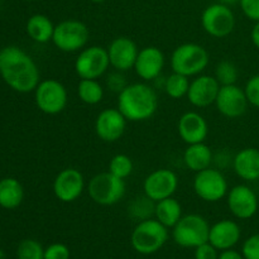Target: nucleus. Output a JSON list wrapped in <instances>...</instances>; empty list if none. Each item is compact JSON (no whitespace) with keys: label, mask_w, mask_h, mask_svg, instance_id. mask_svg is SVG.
<instances>
[{"label":"nucleus","mask_w":259,"mask_h":259,"mask_svg":"<svg viewBox=\"0 0 259 259\" xmlns=\"http://www.w3.org/2000/svg\"><path fill=\"white\" fill-rule=\"evenodd\" d=\"M219 90L220 83L215 76L201 73L191 80L186 98L195 108H207L215 104Z\"/></svg>","instance_id":"6ab92c4d"},{"label":"nucleus","mask_w":259,"mask_h":259,"mask_svg":"<svg viewBox=\"0 0 259 259\" xmlns=\"http://www.w3.org/2000/svg\"><path fill=\"white\" fill-rule=\"evenodd\" d=\"M0 76L10 89L20 94L32 93L40 82L37 63L17 46L0 50Z\"/></svg>","instance_id":"f257e3e1"},{"label":"nucleus","mask_w":259,"mask_h":259,"mask_svg":"<svg viewBox=\"0 0 259 259\" xmlns=\"http://www.w3.org/2000/svg\"><path fill=\"white\" fill-rule=\"evenodd\" d=\"M91 3H96V4H100V3H104L106 2V0H90Z\"/></svg>","instance_id":"79ce46f5"},{"label":"nucleus","mask_w":259,"mask_h":259,"mask_svg":"<svg viewBox=\"0 0 259 259\" xmlns=\"http://www.w3.org/2000/svg\"><path fill=\"white\" fill-rule=\"evenodd\" d=\"M242 254L244 259H259V233L250 235L243 243Z\"/></svg>","instance_id":"f704fd0d"},{"label":"nucleus","mask_w":259,"mask_h":259,"mask_svg":"<svg viewBox=\"0 0 259 259\" xmlns=\"http://www.w3.org/2000/svg\"><path fill=\"white\" fill-rule=\"evenodd\" d=\"M209 61L210 55L204 46L194 42L182 43L175 48L171 55L172 72L195 77L206 70Z\"/></svg>","instance_id":"7ed1b4c3"},{"label":"nucleus","mask_w":259,"mask_h":259,"mask_svg":"<svg viewBox=\"0 0 259 259\" xmlns=\"http://www.w3.org/2000/svg\"><path fill=\"white\" fill-rule=\"evenodd\" d=\"M126 86H128L126 78L124 76V72H120V71L115 70L114 72L109 73L106 77V88L113 93H121Z\"/></svg>","instance_id":"72a5a7b5"},{"label":"nucleus","mask_w":259,"mask_h":259,"mask_svg":"<svg viewBox=\"0 0 259 259\" xmlns=\"http://www.w3.org/2000/svg\"><path fill=\"white\" fill-rule=\"evenodd\" d=\"M164 63H166V57L161 48L156 46H147L139 50L133 70L141 80L149 82L159 77Z\"/></svg>","instance_id":"a211bd4d"},{"label":"nucleus","mask_w":259,"mask_h":259,"mask_svg":"<svg viewBox=\"0 0 259 259\" xmlns=\"http://www.w3.org/2000/svg\"><path fill=\"white\" fill-rule=\"evenodd\" d=\"M242 229L234 220L223 219L210 227L209 243L218 250L232 249L239 243Z\"/></svg>","instance_id":"412c9836"},{"label":"nucleus","mask_w":259,"mask_h":259,"mask_svg":"<svg viewBox=\"0 0 259 259\" xmlns=\"http://www.w3.org/2000/svg\"><path fill=\"white\" fill-rule=\"evenodd\" d=\"M182 217H184V212H182L181 202L175 199L174 196L156 202L154 218L168 229L169 228L172 229Z\"/></svg>","instance_id":"a878e982"},{"label":"nucleus","mask_w":259,"mask_h":259,"mask_svg":"<svg viewBox=\"0 0 259 259\" xmlns=\"http://www.w3.org/2000/svg\"><path fill=\"white\" fill-rule=\"evenodd\" d=\"M27 34L34 42L45 45V43L52 42L53 32H55V24L52 20L45 14H34L28 19L27 22Z\"/></svg>","instance_id":"393cba45"},{"label":"nucleus","mask_w":259,"mask_h":259,"mask_svg":"<svg viewBox=\"0 0 259 259\" xmlns=\"http://www.w3.org/2000/svg\"><path fill=\"white\" fill-rule=\"evenodd\" d=\"M194 192L200 200L205 202H219L227 197L229 191V184L222 169L217 167H209L196 172L192 181Z\"/></svg>","instance_id":"6e6552de"},{"label":"nucleus","mask_w":259,"mask_h":259,"mask_svg":"<svg viewBox=\"0 0 259 259\" xmlns=\"http://www.w3.org/2000/svg\"><path fill=\"white\" fill-rule=\"evenodd\" d=\"M110 67L108 51L101 46H89L76 57L73 68L80 78H94L98 80L105 75Z\"/></svg>","instance_id":"9d476101"},{"label":"nucleus","mask_w":259,"mask_h":259,"mask_svg":"<svg viewBox=\"0 0 259 259\" xmlns=\"http://www.w3.org/2000/svg\"><path fill=\"white\" fill-rule=\"evenodd\" d=\"M24 200V189L17 179L5 177L0 180V206L13 210L20 206Z\"/></svg>","instance_id":"b1692460"},{"label":"nucleus","mask_w":259,"mask_h":259,"mask_svg":"<svg viewBox=\"0 0 259 259\" xmlns=\"http://www.w3.org/2000/svg\"><path fill=\"white\" fill-rule=\"evenodd\" d=\"M217 3H222V4H225V5H234L237 4V3H239V0H217Z\"/></svg>","instance_id":"a19ab883"},{"label":"nucleus","mask_w":259,"mask_h":259,"mask_svg":"<svg viewBox=\"0 0 259 259\" xmlns=\"http://www.w3.org/2000/svg\"><path fill=\"white\" fill-rule=\"evenodd\" d=\"M201 27L210 37L225 38L235 28V15L229 5L214 3L201 14Z\"/></svg>","instance_id":"9b49d317"},{"label":"nucleus","mask_w":259,"mask_h":259,"mask_svg":"<svg viewBox=\"0 0 259 259\" xmlns=\"http://www.w3.org/2000/svg\"><path fill=\"white\" fill-rule=\"evenodd\" d=\"M244 93L247 95L249 105L259 109V73L252 76L244 86Z\"/></svg>","instance_id":"473e14b6"},{"label":"nucleus","mask_w":259,"mask_h":259,"mask_svg":"<svg viewBox=\"0 0 259 259\" xmlns=\"http://www.w3.org/2000/svg\"><path fill=\"white\" fill-rule=\"evenodd\" d=\"M248 105L249 103H248L244 89L238 86L237 83L220 86L217 100H215V106L223 116L228 119L240 118L247 113Z\"/></svg>","instance_id":"2eb2a0df"},{"label":"nucleus","mask_w":259,"mask_h":259,"mask_svg":"<svg viewBox=\"0 0 259 259\" xmlns=\"http://www.w3.org/2000/svg\"><path fill=\"white\" fill-rule=\"evenodd\" d=\"M85 187L86 182L82 172L73 167H67L56 175L52 189L58 201L70 204L80 199Z\"/></svg>","instance_id":"f8f14e48"},{"label":"nucleus","mask_w":259,"mask_h":259,"mask_svg":"<svg viewBox=\"0 0 259 259\" xmlns=\"http://www.w3.org/2000/svg\"><path fill=\"white\" fill-rule=\"evenodd\" d=\"M103 85L94 78H81L77 83V96L86 105H98L104 99Z\"/></svg>","instance_id":"bb28decb"},{"label":"nucleus","mask_w":259,"mask_h":259,"mask_svg":"<svg viewBox=\"0 0 259 259\" xmlns=\"http://www.w3.org/2000/svg\"><path fill=\"white\" fill-rule=\"evenodd\" d=\"M233 169L239 179L247 182L259 180V149L254 147L240 149L233 158Z\"/></svg>","instance_id":"4be33fe9"},{"label":"nucleus","mask_w":259,"mask_h":259,"mask_svg":"<svg viewBox=\"0 0 259 259\" xmlns=\"http://www.w3.org/2000/svg\"><path fill=\"white\" fill-rule=\"evenodd\" d=\"M89 39L90 30L81 20L66 19L55 25L52 43L62 52H78L88 46Z\"/></svg>","instance_id":"0eeeda50"},{"label":"nucleus","mask_w":259,"mask_h":259,"mask_svg":"<svg viewBox=\"0 0 259 259\" xmlns=\"http://www.w3.org/2000/svg\"><path fill=\"white\" fill-rule=\"evenodd\" d=\"M218 259H244V257H243L242 253H239L238 250L232 248V249L222 250V253H220Z\"/></svg>","instance_id":"58836bf2"},{"label":"nucleus","mask_w":259,"mask_h":259,"mask_svg":"<svg viewBox=\"0 0 259 259\" xmlns=\"http://www.w3.org/2000/svg\"><path fill=\"white\" fill-rule=\"evenodd\" d=\"M18 259H45V248L34 239L20 242L17 249Z\"/></svg>","instance_id":"2f4dec72"},{"label":"nucleus","mask_w":259,"mask_h":259,"mask_svg":"<svg viewBox=\"0 0 259 259\" xmlns=\"http://www.w3.org/2000/svg\"><path fill=\"white\" fill-rule=\"evenodd\" d=\"M159 100L156 90L147 82L128 83L118 94V106L120 113L132 123L149 120L158 109Z\"/></svg>","instance_id":"f03ea898"},{"label":"nucleus","mask_w":259,"mask_h":259,"mask_svg":"<svg viewBox=\"0 0 259 259\" xmlns=\"http://www.w3.org/2000/svg\"><path fill=\"white\" fill-rule=\"evenodd\" d=\"M154 206H156V202L143 194L142 196L134 197L129 202L128 214L132 219L139 223L142 220L151 219L154 217Z\"/></svg>","instance_id":"c85d7f7f"},{"label":"nucleus","mask_w":259,"mask_h":259,"mask_svg":"<svg viewBox=\"0 0 259 259\" xmlns=\"http://www.w3.org/2000/svg\"><path fill=\"white\" fill-rule=\"evenodd\" d=\"M180 180L175 171L169 168H158L148 175L143 181V194L153 200L172 197L179 189Z\"/></svg>","instance_id":"ddd939ff"},{"label":"nucleus","mask_w":259,"mask_h":259,"mask_svg":"<svg viewBox=\"0 0 259 259\" xmlns=\"http://www.w3.org/2000/svg\"><path fill=\"white\" fill-rule=\"evenodd\" d=\"M215 78L220 86L227 85H234L237 83L238 78H239V70H238L237 65L232 61L223 60L215 66Z\"/></svg>","instance_id":"c756f323"},{"label":"nucleus","mask_w":259,"mask_h":259,"mask_svg":"<svg viewBox=\"0 0 259 259\" xmlns=\"http://www.w3.org/2000/svg\"><path fill=\"white\" fill-rule=\"evenodd\" d=\"M34 101L37 108L47 115L62 113L68 103L66 86L56 78H47L38 83L34 90Z\"/></svg>","instance_id":"1a4fd4ad"},{"label":"nucleus","mask_w":259,"mask_h":259,"mask_svg":"<svg viewBox=\"0 0 259 259\" xmlns=\"http://www.w3.org/2000/svg\"><path fill=\"white\" fill-rule=\"evenodd\" d=\"M70 249L62 243H53L45 249V259H70Z\"/></svg>","instance_id":"c9c22d12"},{"label":"nucleus","mask_w":259,"mask_h":259,"mask_svg":"<svg viewBox=\"0 0 259 259\" xmlns=\"http://www.w3.org/2000/svg\"><path fill=\"white\" fill-rule=\"evenodd\" d=\"M227 205L233 217L240 220L252 219L258 211V196L247 185H235L229 189L227 195Z\"/></svg>","instance_id":"4468645a"},{"label":"nucleus","mask_w":259,"mask_h":259,"mask_svg":"<svg viewBox=\"0 0 259 259\" xmlns=\"http://www.w3.org/2000/svg\"><path fill=\"white\" fill-rule=\"evenodd\" d=\"M219 253L218 249L209 242L195 248V259H218Z\"/></svg>","instance_id":"4c0bfd02"},{"label":"nucleus","mask_w":259,"mask_h":259,"mask_svg":"<svg viewBox=\"0 0 259 259\" xmlns=\"http://www.w3.org/2000/svg\"><path fill=\"white\" fill-rule=\"evenodd\" d=\"M177 132L182 142L186 144L201 143L207 138L209 124L197 111H187L180 116L177 121Z\"/></svg>","instance_id":"aec40b11"},{"label":"nucleus","mask_w":259,"mask_h":259,"mask_svg":"<svg viewBox=\"0 0 259 259\" xmlns=\"http://www.w3.org/2000/svg\"><path fill=\"white\" fill-rule=\"evenodd\" d=\"M250 40H252L253 46L259 51V22H255L253 25L252 32H250Z\"/></svg>","instance_id":"ea45409f"},{"label":"nucleus","mask_w":259,"mask_h":259,"mask_svg":"<svg viewBox=\"0 0 259 259\" xmlns=\"http://www.w3.org/2000/svg\"><path fill=\"white\" fill-rule=\"evenodd\" d=\"M190 77L181 75V73L172 72L171 75L164 78L163 90L167 96L174 100H180L182 98H186L190 88Z\"/></svg>","instance_id":"cd10ccee"},{"label":"nucleus","mask_w":259,"mask_h":259,"mask_svg":"<svg viewBox=\"0 0 259 259\" xmlns=\"http://www.w3.org/2000/svg\"><path fill=\"white\" fill-rule=\"evenodd\" d=\"M106 51H108L110 66L114 70L126 72L134 68L139 48L132 38L125 35L114 38L106 47Z\"/></svg>","instance_id":"f3484780"},{"label":"nucleus","mask_w":259,"mask_h":259,"mask_svg":"<svg viewBox=\"0 0 259 259\" xmlns=\"http://www.w3.org/2000/svg\"><path fill=\"white\" fill-rule=\"evenodd\" d=\"M168 228L164 227L156 218H151L142 220L136 225L132 232L131 243L136 252L148 255L161 250L168 240Z\"/></svg>","instance_id":"20e7f679"},{"label":"nucleus","mask_w":259,"mask_h":259,"mask_svg":"<svg viewBox=\"0 0 259 259\" xmlns=\"http://www.w3.org/2000/svg\"><path fill=\"white\" fill-rule=\"evenodd\" d=\"M0 259H5V254L2 249H0Z\"/></svg>","instance_id":"37998d69"},{"label":"nucleus","mask_w":259,"mask_h":259,"mask_svg":"<svg viewBox=\"0 0 259 259\" xmlns=\"http://www.w3.org/2000/svg\"><path fill=\"white\" fill-rule=\"evenodd\" d=\"M25 2H33V0H25Z\"/></svg>","instance_id":"c03bdc74"},{"label":"nucleus","mask_w":259,"mask_h":259,"mask_svg":"<svg viewBox=\"0 0 259 259\" xmlns=\"http://www.w3.org/2000/svg\"><path fill=\"white\" fill-rule=\"evenodd\" d=\"M128 120L118 108L101 110L95 119V133L100 141L106 143L118 142L124 136Z\"/></svg>","instance_id":"dca6fc26"},{"label":"nucleus","mask_w":259,"mask_h":259,"mask_svg":"<svg viewBox=\"0 0 259 259\" xmlns=\"http://www.w3.org/2000/svg\"><path fill=\"white\" fill-rule=\"evenodd\" d=\"M212 162H214V152L205 142L187 144L184 152V163L187 169L196 174L211 167Z\"/></svg>","instance_id":"5701e85b"},{"label":"nucleus","mask_w":259,"mask_h":259,"mask_svg":"<svg viewBox=\"0 0 259 259\" xmlns=\"http://www.w3.org/2000/svg\"><path fill=\"white\" fill-rule=\"evenodd\" d=\"M134 168L133 159L128 156V154L124 153H118L115 156L111 157L110 162H109V169L108 171L110 174H113L114 176L119 177V179H128L132 175Z\"/></svg>","instance_id":"7c9ffc66"},{"label":"nucleus","mask_w":259,"mask_h":259,"mask_svg":"<svg viewBox=\"0 0 259 259\" xmlns=\"http://www.w3.org/2000/svg\"><path fill=\"white\" fill-rule=\"evenodd\" d=\"M88 194L95 204L101 206H113L125 196V180L114 176L109 171L100 172L89 181Z\"/></svg>","instance_id":"39448f33"},{"label":"nucleus","mask_w":259,"mask_h":259,"mask_svg":"<svg viewBox=\"0 0 259 259\" xmlns=\"http://www.w3.org/2000/svg\"><path fill=\"white\" fill-rule=\"evenodd\" d=\"M210 227L206 219L199 214L184 215L172 228V238L182 248H196L209 242Z\"/></svg>","instance_id":"423d86ee"},{"label":"nucleus","mask_w":259,"mask_h":259,"mask_svg":"<svg viewBox=\"0 0 259 259\" xmlns=\"http://www.w3.org/2000/svg\"><path fill=\"white\" fill-rule=\"evenodd\" d=\"M239 5L248 19L259 22V0H239Z\"/></svg>","instance_id":"e433bc0d"}]
</instances>
